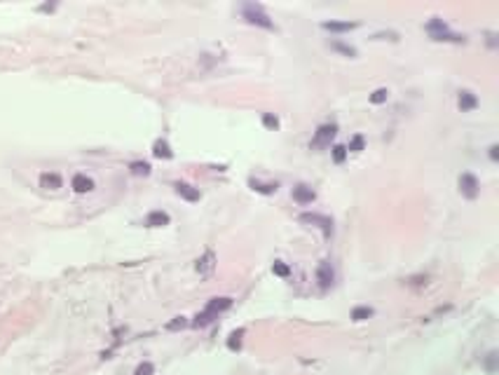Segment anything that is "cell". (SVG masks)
Instances as JSON below:
<instances>
[{
    "instance_id": "cell-3",
    "label": "cell",
    "mask_w": 499,
    "mask_h": 375,
    "mask_svg": "<svg viewBox=\"0 0 499 375\" xmlns=\"http://www.w3.org/2000/svg\"><path fill=\"white\" fill-rule=\"evenodd\" d=\"M300 223H309V225H317L324 230V235L330 237L333 235V221L328 216H321V214H302L300 216Z\"/></svg>"
},
{
    "instance_id": "cell-2",
    "label": "cell",
    "mask_w": 499,
    "mask_h": 375,
    "mask_svg": "<svg viewBox=\"0 0 499 375\" xmlns=\"http://www.w3.org/2000/svg\"><path fill=\"white\" fill-rule=\"evenodd\" d=\"M459 193L464 195V197H469V200L478 197V193H480V183H478V178L474 176V174H462V176H459Z\"/></svg>"
},
{
    "instance_id": "cell-22",
    "label": "cell",
    "mask_w": 499,
    "mask_h": 375,
    "mask_svg": "<svg viewBox=\"0 0 499 375\" xmlns=\"http://www.w3.org/2000/svg\"><path fill=\"white\" fill-rule=\"evenodd\" d=\"M272 272H274L276 277H284V279H286L288 275H291V268H288L286 263H281V260H276L274 265H272Z\"/></svg>"
},
{
    "instance_id": "cell-10",
    "label": "cell",
    "mask_w": 499,
    "mask_h": 375,
    "mask_svg": "<svg viewBox=\"0 0 499 375\" xmlns=\"http://www.w3.org/2000/svg\"><path fill=\"white\" fill-rule=\"evenodd\" d=\"M232 307V298H213L209 300V305L204 307V312H209V314H213L216 319H218V314L225 310H230Z\"/></svg>"
},
{
    "instance_id": "cell-1",
    "label": "cell",
    "mask_w": 499,
    "mask_h": 375,
    "mask_svg": "<svg viewBox=\"0 0 499 375\" xmlns=\"http://www.w3.org/2000/svg\"><path fill=\"white\" fill-rule=\"evenodd\" d=\"M242 14H244V19L249 24H253V26H260V28H274V24H272V19L265 14V10L260 7V5H244L242 7Z\"/></svg>"
},
{
    "instance_id": "cell-25",
    "label": "cell",
    "mask_w": 499,
    "mask_h": 375,
    "mask_svg": "<svg viewBox=\"0 0 499 375\" xmlns=\"http://www.w3.org/2000/svg\"><path fill=\"white\" fill-rule=\"evenodd\" d=\"M330 47H333V50H338V52H342V54H347V56H356V50H354V47H349V45H342V43H335V40H333V43H330Z\"/></svg>"
},
{
    "instance_id": "cell-27",
    "label": "cell",
    "mask_w": 499,
    "mask_h": 375,
    "mask_svg": "<svg viewBox=\"0 0 499 375\" xmlns=\"http://www.w3.org/2000/svg\"><path fill=\"white\" fill-rule=\"evenodd\" d=\"M242 335H244V331H237V333H232V340H230V347H239V338H242Z\"/></svg>"
},
{
    "instance_id": "cell-13",
    "label": "cell",
    "mask_w": 499,
    "mask_h": 375,
    "mask_svg": "<svg viewBox=\"0 0 499 375\" xmlns=\"http://www.w3.org/2000/svg\"><path fill=\"white\" fill-rule=\"evenodd\" d=\"M40 185H43L45 190H59V188H61V176L54 172H45L43 176H40Z\"/></svg>"
},
{
    "instance_id": "cell-5",
    "label": "cell",
    "mask_w": 499,
    "mask_h": 375,
    "mask_svg": "<svg viewBox=\"0 0 499 375\" xmlns=\"http://www.w3.org/2000/svg\"><path fill=\"white\" fill-rule=\"evenodd\" d=\"M174 190H176V195L181 197V200H185V202H200V197H202V193L197 190V188H192L190 183H174Z\"/></svg>"
},
{
    "instance_id": "cell-18",
    "label": "cell",
    "mask_w": 499,
    "mask_h": 375,
    "mask_svg": "<svg viewBox=\"0 0 499 375\" xmlns=\"http://www.w3.org/2000/svg\"><path fill=\"white\" fill-rule=\"evenodd\" d=\"M363 148H366V139H363L361 134H354L349 141V146H347V152H361Z\"/></svg>"
},
{
    "instance_id": "cell-12",
    "label": "cell",
    "mask_w": 499,
    "mask_h": 375,
    "mask_svg": "<svg viewBox=\"0 0 499 375\" xmlns=\"http://www.w3.org/2000/svg\"><path fill=\"white\" fill-rule=\"evenodd\" d=\"M169 214L167 211H150L148 216H146V225L148 227H164V225H169Z\"/></svg>"
},
{
    "instance_id": "cell-15",
    "label": "cell",
    "mask_w": 499,
    "mask_h": 375,
    "mask_svg": "<svg viewBox=\"0 0 499 375\" xmlns=\"http://www.w3.org/2000/svg\"><path fill=\"white\" fill-rule=\"evenodd\" d=\"M326 31H333V33H347V31H354L356 28V24L351 22H324L321 24Z\"/></svg>"
},
{
    "instance_id": "cell-21",
    "label": "cell",
    "mask_w": 499,
    "mask_h": 375,
    "mask_svg": "<svg viewBox=\"0 0 499 375\" xmlns=\"http://www.w3.org/2000/svg\"><path fill=\"white\" fill-rule=\"evenodd\" d=\"M345 157H347V146H333V162L342 164Z\"/></svg>"
},
{
    "instance_id": "cell-16",
    "label": "cell",
    "mask_w": 499,
    "mask_h": 375,
    "mask_svg": "<svg viewBox=\"0 0 499 375\" xmlns=\"http://www.w3.org/2000/svg\"><path fill=\"white\" fill-rule=\"evenodd\" d=\"M373 314H375L373 307H368V305H359V307L351 310V319H354V322H366V319H371Z\"/></svg>"
},
{
    "instance_id": "cell-7",
    "label": "cell",
    "mask_w": 499,
    "mask_h": 375,
    "mask_svg": "<svg viewBox=\"0 0 499 375\" xmlns=\"http://www.w3.org/2000/svg\"><path fill=\"white\" fill-rule=\"evenodd\" d=\"M338 134V127L335 125H321V127L317 129V136H314V141H312V146H328L330 139Z\"/></svg>"
},
{
    "instance_id": "cell-17",
    "label": "cell",
    "mask_w": 499,
    "mask_h": 375,
    "mask_svg": "<svg viewBox=\"0 0 499 375\" xmlns=\"http://www.w3.org/2000/svg\"><path fill=\"white\" fill-rule=\"evenodd\" d=\"M249 185L253 188L255 193H263V195H274L276 193V183H260V181H255V178H251Z\"/></svg>"
},
{
    "instance_id": "cell-8",
    "label": "cell",
    "mask_w": 499,
    "mask_h": 375,
    "mask_svg": "<svg viewBox=\"0 0 499 375\" xmlns=\"http://www.w3.org/2000/svg\"><path fill=\"white\" fill-rule=\"evenodd\" d=\"M293 200H296L300 206H307V204H312L314 200H317V195H314V190L309 188V185H296L293 188Z\"/></svg>"
},
{
    "instance_id": "cell-20",
    "label": "cell",
    "mask_w": 499,
    "mask_h": 375,
    "mask_svg": "<svg viewBox=\"0 0 499 375\" xmlns=\"http://www.w3.org/2000/svg\"><path fill=\"white\" fill-rule=\"evenodd\" d=\"M387 99H389V89H384V87H382V89H375V92L371 94V103L380 106V103H384Z\"/></svg>"
},
{
    "instance_id": "cell-4",
    "label": "cell",
    "mask_w": 499,
    "mask_h": 375,
    "mask_svg": "<svg viewBox=\"0 0 499 375\" xmlns=\"http://www.w3.org/2000/svg\"><path fill=\"white\" fill-rule=\"evenodd\" d=\"M317 281L321 289H330L333 286V281H335V272H333V268H330L328 260H321V265L317 268Z\"/></svg>"
},
{
    "instance_id": "cell-9",
    "label": "cell",
    "mask_w": 499,
    "mask_h": 375,
    "mask_svg": "<svg viewBox=\"0 0 499 375\" xmlns=\"http://www.w3.org/2000/svg\"><path fill=\"white\" fill-rule=\"evenodd\" d=\"M457 106H459L462 113H469V110L478 108V97L474 94V92H469V89H462L459 97H457Z\"/></svg>"
},
{
    "instance_id": "cell-23",
    "label": "cell",
    "mask_w": 499,
    "mask_h": 375,
    "mask_svg": "<svg viewBox=\"0 0 499 375\" xmlns=\"http://www.w3.org/2000/svg\"><path fill=\"white\" fill-rule=\"evenodd\" d=\"M185 326H188V319H185V317H176L174 322L167 324V331H181Z\"/></svg>"
},
{
    "instance_id": "cell-11",
    "label": "cell",
    "mask_w": 499,
    "mask_h": 375,
    "mask_svg": "<svg viewBox=\"0 0 499 375\" xmlns=\"http://www.w3.org/2000/svg\"><path fill=\"white\" fill-rule=\"evenodd\" d=\"M71 183H73V190L75 193H80V195L92 193V190H94V181H92L89 176H85V174H75Z\"/></svg>"
},
{
    "instance_id": "cell-6",
    "label": "cell",
    "mask_w": 499,
    "mask_h": 375,
    "mask_svg": "<svg viewBox=\"0 0 499 375\" xmlns=\"http://www.w3.org/2000/svg\"><path fill=\"white\" fill-rule=\"evenodd\" d=\"M195 270L202 275V277H211L213 270H216V253L213 251H206L200 260H197V265H195Z\"/></svg>"
},
{
    "instance_id": "cell-14",
    "label": "cell",
    "mask_w": 499,
    "mask_h": 375,
    "mask_svg": "<svg viewBox=\"0 0 499 375\" xmlns=\"http://www.w3.org/2000/svg\"><path fill=\"white\" fill-rule=\"evenodd\" d=\"M152 155L155 157H159V160H171L174 157V152H171V148H169V143L164 139H157L155 141V146H152Z\"/></svg>"
},
{
    "instance_id": "cell-19",
    "label": "cell",
    "mask_w": 499,
    "mask_h": 375,
    "mask_svg": "<svg viewBox=\"0 0 499 375\" xmlns=\"http://www.w3.org/2000/svg\"><path fill=\"white\" fill-rule=\"evenodd\" d=\"M129 169H131V174H134V176H148V174H150V164H148V162H134V164H129Z\"/></svg>"
},
{
    "instance_id": "cell-24",
    "label": "cell",
    "mask_w": 499,
    "mask_h": 375,
    "mask_svg": "<svg viewBox=\"0 0 499 375\" xmlns=\"http://www.w3.org/2000/svg\"><path fill=\"white\" fill-rule=\"evenodd\" d=\"M155 373V366L150 364V361H143V364L136 366V371H134V375H152Z\"/></svg>"
},
{
    "instance_id": "cell-26",
    "label": "cell",
    "mask_w": 499,
    "mask_h": 375,
    "mask_svg": "<svg viewBox=\"0 0 499 375\" xmlns=\"http://www.w3.org/2000/svg\"><path fill=\"white\" fill-rule=\"evenodd\" d=\"M263 125H265L267 129H276L279 127V120H276V115H272V113H265V115H263Z\"/></svg>"
},
{
    "instance_id": "cell-28",
    "label": "cell",
    "mask_w": 499,
    "mask_h": 375,
    "mask_svg": "<svg viewBox=\"0 0 499 375\" xmlns=\"http://www.w3.org/2000/svg\"><path fill=\"white\" fill-rule=\"evenodd\" d=\"M490 157H492V160H497V146H492V148H490Z\"/></svg>"
}]
</instances>
